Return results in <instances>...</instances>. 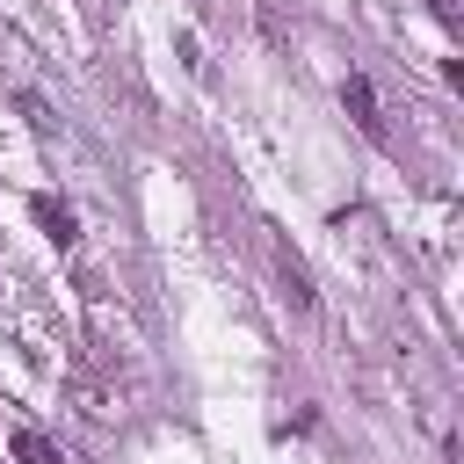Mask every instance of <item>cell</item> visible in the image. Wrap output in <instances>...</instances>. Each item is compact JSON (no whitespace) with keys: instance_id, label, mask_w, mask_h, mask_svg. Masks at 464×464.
<instances>
[{"instance_id":"cell-1","label":"cell","mask_w":464,"mask_h":464,"mask_svg":"<svg viewBox=\"0 0 464 464\" xmlns=\"http://www.w3.org/2000/svg\"><path fill=\"white\" fill-rule=\"evenodd\" d=\"M341 102L355 109V123H362L370 138H384V116H377V94H370V80H362V72H348V80H341Z\"/></svg>"},{"instance_id":"cell-2","label":"cell","mask_w":464,"mask_h":464,"mask_svg":"<svg viewBox=\"0 0 464 464\" xmlns=\"http://www.w3.org/2000/svg\"><path fill=\"white\" fill-rule=\"evenodd\" d=\"M14 464H65V457H58V442H51V435L14 428Z\"/></svg>"},{"instance_id":"cell-3","label":"cell","mask_w":464,"mask_h":464,"mask_svg":"<svg viewBox=\"0 0 464 464\" xmlns=\"http://www.w3.org/2000/svg\"><path fill=\"white\" fill-rule=\"evenodd\" d=\"M36 225H44V232H51L58 246L72 239V210H65V203H51V196H36Z\"/></svg>"},{"instance_id":"cell-4","label":"cell","mask_w":464,"mask_h":464,"mask_svg":"<svg viewBox=\"0 0 464 464\" xmlns=\"http://www.w3.org/2000/svg\"><path fill=\"white\" fill-rule=\"evenodd\" d=\"M283 290H290V304H297V312H312V276H304V261H297V254H283Z\"/></svg>"},{"instance_id":"cell-5","label":"cell","mask_w":464,"mask_h":464,"mask_svg":"<svg viewBox=\"0 0 464 464\" xmlns=\"http://www.w3.org/2000/svg\"><path fill=\"white\" fill-rule=\"evenodd\" d=\"M428 7H435V22H442V29H464V7H457V0H428Z\"/></svg>"}]
</instances>
